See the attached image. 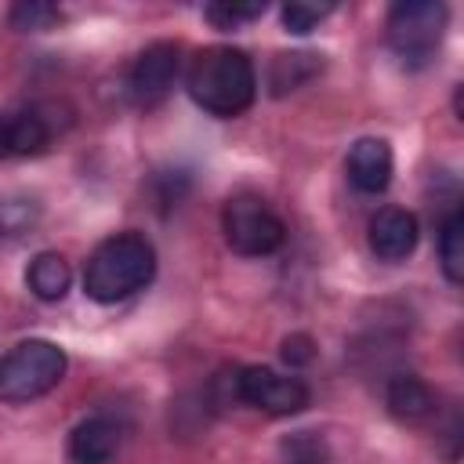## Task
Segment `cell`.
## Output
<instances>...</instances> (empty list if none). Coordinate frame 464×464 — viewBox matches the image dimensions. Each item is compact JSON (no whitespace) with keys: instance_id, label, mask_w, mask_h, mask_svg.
I'll list each match as a JSON object with an SVG mask.
<instances>
[{"instance_id":"12","label":"cell","mask_w":464,"mask_h":464,"mask_svg":"<svg viewBox=\"0 0 464 464\" xmlns=\"http://www.w3.org/2000/svg\"><path fill=\"white\" fill-rule=\"evenodd\" d=\"M69 283H72V268L58 250H40L25 268V286L40 301H62L69 294Z\"/></svg>"},{"instance_id":"4","label":"cell","mask_w":464,"mask_h":464,"mask_svg":"<svg viewBox=\"0 0 464 464\" xmlns=\"http://www.w3.org/2000/svg\"><path fill=\"white\" fill-rule=\"evenodd\" d=\"M450 11L439 0H402L388 11V47L406 69H420L435 58L446 36Z\"/></svg>"},{"instance_id":"7","label":"cell","mask_w":464,"mask_h":464,"mask_svg":"<svg viewBox=\"0 0 464 464\" xmlns=\"http://www.w3.org/2000/svg\"><path fill=\"white\" fill-rule=\"evenodd\" d=\"M178 65H181L178 44H170V40L149 44L138 54V62L130 65V76H127V91H130L134 105H141V109L160 105L170 94L174 80H178Z\"/></svg>"},{"instance_id":"14","label":"cell","mask_w":464,"mask_h":464,"mask_svg":"<svg viewBox=\"0 0 464 464\" xmlns=\"http://www.w3.org/2000/svg\"><path fill=\"white\" fill-rule=\"evenodd\" d=\"M323 72V58L312 54V51H290V54H276L272 65H268V91L276 98L312 83L315 76Z\"/></svg>"},{"instance_id":"11","label":"cell","mask_w":464,"mask_h":464,"mask_svg":"<svg viewBox=\"0 0 464 464\" xmlns=\"http://www.w3.org/2000/svg\"><path fill=\"white\" fill-rule=\"evenodd\" d=\"M384 406H388L392 417H399V420H406V424H417V420H424V417L435 410V395H431V388H428L420 377L399 373V377H392L388 388H384Z\"/></svg>"},{"instance_id":"15","label":"cell","mask_w":464,"mask_h":464,"mask_svg":"<svg viewBox=\"0 0 464 464\" xmlns=\"http://www.w3.org/2000/svg\"><path fill=\"white\" fill-rule=\"evenodd\" d=\"M439 265L453 286L464 283V214L460 210H453L439 228Z\"/></svg>"},{"instance_id":"1","label":"cell","mask_w":464,"mask_h":464,"mask_svg":"<svg viewBox=\"0 0 464 464\" xmlns=\"http://www.w3.org/2000/svg\"><path fill=\"white\" fill-rule=\"evenodd\" d=\"M185 87H188V98L210 112V116H239L254 105L257 98V69L250 62L246 51L239 47H203L192 65H188V76H185Z\"/></svg>"},{"instance_id":"10","label":"cell","mask_w":464,"mask_h":464,"mask_svg":"<svg viewBox=\"0 0 464 464\" xmlns=\"http://www.w3.org/2000/svg\"><path fill=\"white\" fill-rule=\"evenodd\" d=\"M392 167H395V160H392V149L384 138H359V141H352V149L344 156L348 181L366 196H377L388 188Z\"/></svg>"},{"instance_id":"3","label":"cell","mask_w":464,"mask_h":464,"mask_svg":"<svg viewBox=\"0 0 464 464\" xmlns=\"http://www.w3.org/2000/svg\"><path fill=\"white\" fill-rule=\"evenodd\" d=\"M65 352L54 341L29 337L0 355V402H33L62 384L65 377Z\"/></svg>"},{"instance_id":"17","label":"cell","mask_w":464,"mask_h":464,"mask_svg":"<svg viewBox=\"0 0 464 464\" xmlns=\"http://www.w3.org/2000/svg\"><path fill=\"white\" fill-rule=\"evenodd\" d=\"M7 22L18 29V33H47L62 22V7L58 4H47V0H22L7 11Z\"/></svg>"},{"instance_id":"13","label":"cell","mask_w":464,"mask_h":464,"mask_svg":"<svg viewBox=\"0 0 464 464\" xmlns=\"http://www.w3.org/2000/svg\"><path fill=\"white\" fill-rule=\"evenodd\" d=\"M4 120V152L7 156H40L51 145V123L25 109L14 116H0Z\"/></svg>"},{"instance_id":"20","label":"cell","mask_w":464,"mask_h":464,"mask_svg":"<svg viewBox=\"0 0 464 464\" xmlns=\"http://www.w3.org/2000/svg\"><path fill=\"white\" fill-rule=\"evenodd\" d=\"M36 221V203L33 199H0V239H14L29 232Z\"/></svg>"},{"instance_id":"18","label":"cell","mask_w":464,"mask_h":464,"mask_svg":"<svg viewBox=\"0 0 464 464\" xmlns=\"http://www.w3.org/2000/svg\"><path fill=\"white\" fill-rule=\"evenodd\" d=\"M268 11V4H207L203 7V18L214 25V29H243L250 22H257L261 14Z\"/></svg>"},{"instance_id":"5","label":"cell","mask_w":464,"mask_h":464,"mask_svg":"<svg viewBox=\"0 0 464 464\" xmlns=\"http://www.w3.org/2000/svg\"><path fill=\"white\" fill-rule=\"evenodd\" d=\"M225 243L243 257H268L283 246L286 225L257 192H232L221 207Z\"/></svg>"},{"instance_id":"22","label":"cell","mask_w":464,"mask_h":464,"mask_svg":"<svg viewBox=\"0 0 464 464\" xmlns=\"http://www.w3.org/2000/svg\"><path fill=\"white\" fill-rule=\"evenodd\" d=\"M0 160H7V152H4V120H0Z\"/></svg>"},{"instance_id":"16","label":"cell","mask_w":464,"mask_h":464,"mask_svg":"<svg viewBox=\"0 0 464 464\" xmlns=\"http://www.w3.org/2000/svg\"><path fill=\"white\" fill-rule=\"evenodd\" d=\"M279 464H330V446L315 431H294L279 442Z\"/></svg>"},{"instance_id":"8","label":"cell","mask_w":464,"mask_h":464,"mask_svg":"<svg viewBox=\"0 0 464 464\" xmlns=\"http://www.w3.org/2000/svg\"><path fill=\"white\" fill-rule=\"evenodd\" d=\"M123 446V424L109 413H94L69 431V460L72 464H112Z\"/></svg>"},{"instance_id":"19","label":"cell","mask_w":464,"mask_h":464,"mask_svg":"<svg viewBox=\"0 0 464 464\" xmlns=\"http://www.w3.org/2000/svg\"><path fill=\"white\" fill-rule=\"evenodd\" d=\"M279 14H283L286 33L304 36V33H312L326 14H334V4H304V0H290V4L279 7Z\"/></svg>"},{"instance_id":"9","label":"cell","mask_w":464,"mask_h":464,"mask_svg":"<svg viewBox=\"0 0 464 464\" xmlns=\"http://www.w3.org/2000/svg\"><path fill=\"white\" fill-rule=\"evenodd\" d=\"M417 239H420V225L402 207H384L370 221V246L381 261H406L417 250Z\"/></svg>"},{"instance_id":"2","label":"cell","mask_w":464,"mask_h":464,"mask_svg":"<svg viewBox=\"0 0 464 464\" xmlns=\"http://www.w3.org/2000/svg\"><path fill=\"white\" fill-rule=\"evenodd\" d=\"M156 276V250L141 232H116L102 239L83 265V294L98 304H116L145 290Z\"/></svg>"},{"instance_id":"6","label":"cell","mask_w":464,"mask_h":464,"mask_svg":"<svg viewBox=\"0 0 464 464\" xmlns=\"http://www.w3.org/2000/svg\"><path fill=\"white\" fill-rule=\"evenodd\" d=\"M232 392L239 402L272 413V417H290L308 406V384L294 373H279L272 366H243L232 373Z\"/></svg>"},{"instance_id":"21","label":"cell","mask_w":464,"mask_h":464,"mask_svg":"<svg viewBox=\"0 0 464 464\" xmlns=\"http://www.w3.org/2000/svg\"><path fill=\"white\" fill-rule=\"evenodd\" d=\"M283 359H286L290 366H304V362H312V359H315V344H312V337H308V334H290V337L283 341Z\"/></svg>"}]
</instances>
